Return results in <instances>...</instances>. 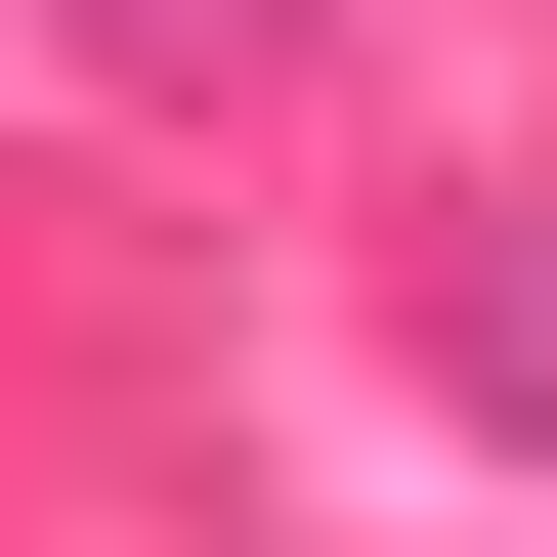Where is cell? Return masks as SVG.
<instances>
[{
	"label": "cell",
	"instance_id": "cell-1",
	"mask_svg": "<svg viewBox=\"0 0 557 557\" xmlns=\"http://www.w3.org/2000/svg\"><path fill=\"white\" fill-rule=\"evenodd\" d=\"M429 386H472L515 472H557V214H472V258H429Z\"/></svg>",
	"mask_w": 557,
	"mask_h": 557
},
{
	"label": "cell",
	"instance_id": "cell-2",
	"mask_svg": "<svg viewBox=\"0 0 557 557\" xmlns=\"http://www.w3.org/2000/svg\"><path fill=\"white\" fill-rule=\"evenodd\" d=\"M129 44H258V0H129Z\"/></svg>",
	"mask_w": 557,
	"mask_h": 557
}]
</instances>
